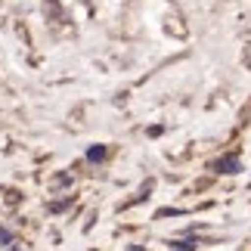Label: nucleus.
I'll list each match as a JSON object with an SVG mask.
<instances>
[{"label":"nucleus","mask_w":251,"mask_h":251,"mask_svg":"<svg viewBox=\"0 0 251 251\" xmlns=\"http://www.w3.org/2000/svg\"><path fill=\"white\" fill-rule=\"evenodd\" d=\"M87 155H90V158H102V155H105V149H102V146H93L90 152H87Z\"/></svg>","instance_id":"obj_1"}]
</instances>
